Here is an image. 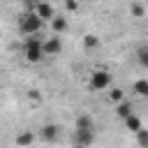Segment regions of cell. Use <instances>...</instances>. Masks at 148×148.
Segmentation results:
<instances>
[{
    "label": "cell",
    "instance_id": "obj_1",
    "mask_svg": "<svg viewBox=\"0 0 148 148\" xmlns=\"http://www.w3.org/2000/svg\"><path fill=\"white\" fill-rule=\"evenodd\" d=\"M42 28H44V21H42L35 12L23 14V16L18 18V32L25 35V37H37V35L42 32Z\"/></svg>",
    "mask_w": 148,
    "mask_h": 148
},
{
    "label": "cell",
    "instance_id": "obj_2",
    "mask_svg": "<svg viewBox=\"0 0 148 148\" xmlns=\"http://www.w3.org/2000/svg\"><path fill=\"white\" fill-rule=\"evenodd\" d=\"M23 56L28 62H39L42 58H46L44 53V39L37 35V37H28L25 44H23Z\"/></svg>",
    "mask_w": 148,
    "mask_h": 148
},
{
    "label": "cell",
    "instance_id": "obj_3",
    "mask_svg": "<svg viewBox=\"0 0 148 148\" xmlns=\"http://www.w3.org/2000/svg\"><path fill=\"white\" fill-rule=\"evenodd\" d=\"M111 83H113V74L109 69H95L88 79V88L92 92H102V90H111Z\"/></svg>",
    "mask_w": 148,
    "mask_h": 148
},
{
    "label": "cell",
    "instance_id": "obj_4",
    "mask_svg": "<svg viewBox=\"0 0 148 148\" xmlns=\"http://www.w3.org/2000/svg\"><path fill=\"white\" fill-rule=\"evenodd\" d=\"M74 130H79V132H95V118L90 113H79L74 118Z\"/></svg>",
    "mask_w": 148,
    "mask_h": 148
},
{
    "label": "cell",
    "instance_id": "obj_5",
    "mask_svg": "<svg viewBox=\"0 0 148 148\" xmlns=\"http://www.w3.org/2000/svg\"><path fill=\"white\" fill-rule=\"evenodd\" d=\"M60 51H62V39H60V35H53V37L44 39V53H46V56H58Z\"/></svg>",
    "mask_w": 148,
    "mask_h": 148
},
{
    "label": "cell",
    "instance_id": "obj_6",
    "mask_svg": "<svg viewBox=\"0 0 148 148\" xmlns=\"http://www.w3.org/2000/svg\"><path fill=\"white\" fill-rule=\"evenodd\" d=\"M39 136H42L46 143H56L58 136H60V127L53 125V123H49V125H44V127L39 130Z\"/></svg>",
    "mask_w": 148,
    "mask_h": 148
},
{
    "label": "cell",
    "instance_id": "obj_7",
    "mask_svg": "<svg viewBox=\"0 0 148 148\" xmlns=\"http://www.w3.org/2000/svg\"><path fill=\"white\" fill-rule=\"evenodd\" d=\"M35 14H37L42 21H53V18H56V9H53L49 2H42V0L35 5Z\"/></svg>",
    "mask_w": 148,
    "mask_h": 148
},
{
    "label": "cell",
    "instance_id": "obj_8",
    "mask_svg": "<svg viewBox=\"0 0 148 148\" xmlns=\"http://www.w3.org/2000/svg\"><path fill=\"white\" fill-rule=\"evenodd\" d=\"M92 141H95V132H79V130H74V134H72V143L92 146Z\"/></svg>",
    "mask_w": 148,
    "mask_h": 148
},
{
    "label": "cell",
    "instance_id": "obj_9",
    "mask_svg": "<svg viewBox=\"0 0 148 148\" xmlns=\"http://www.w3.org/2000/svg\"><path fill=\"white\" fill-rule=\"evenodd\" d=\"M116 113H118V118L127 120V118L134 113V106H132V102H130V99H123L120 104H116Z\"/></svg>",
    "mask_w": 148,
    "mask_h": 148
},
{
    "label": "cell",
    "instance_id": "obj_10",
    "mask_svg": "<svg viewBox=\"0 0 148 148\" xmlns=\"http://www.w3.org/2000/svg\"><path fill=\"white\" fill-rule=\"evenodd\" d=\"M132 92H136L139 97H148V79H136L132 83Z\"/></svg>",
    "mask_w": 148,
    "mask_h": 148
},
{
    "label": "cell",
    "instance_id": "obj_11",
    "mask_svg": "<svg viewBox=\"0 0 148 148\" xmlns=\"http://www.w3.org/2000/svg\"><path fill=\"white\" fill-rule=\"evenodd\" d=\"M125 125H127V130H130V132H134V134H136L139 130H143V123H141V118H139L136 113H132V116L125 120Z\"/></svg>",
    "mask_w": 148,
    "mask_h": 148
},
{
    "label": "cell",
    "instance_id": "obj_12",
    "mask_svg": "<svg viewBox=\"0 0 148 148\" xmlns=\"http://www.w3.org/2000/svg\"><path fill=\"white\" fill-rule=\"evenodd\" d=\"M51 28H53V35H62V32L67 30V18H62V16H56V18L51 21Z\"/></svg>",
    "mask_w": 148,
    "mask_h": 148
},
{
    "label": "cell",
    "instance_id": "obj_13",
    "mask_svg": "<svg viewBox=\"0 0 148 148\" xmlns=\"http://www.w3.org/2000/svg\"><path fill=\"white\" fill-rule=\"evenodd\" d=\"M32 141H35V134H32V132H21V134L16 136V146H18V148H28Z\"/></svg>",
    "mask_w": 148,
    "mask_h": 148
},
{
    "label": "cell",
    "instance_id": "obj_14",
    "mask_svg": "<svg viewBox=\"0 0 148 148\" xmlns=\"http://www.w3.org/2000/svg\"><path fill=\"white\" fill-rule=\"evenodd\" d=\"M134 136H136V146H139V148H148V130H146V127L139 130Z\"/></svg>",
    "mask_w": 148,
    "mask_h": 148
},
{
    "label": "cell",
    "instance_id": "obj_15",
    "mask_svg": "<svg viewBox=\"0 0 148 148\" xmlns=\"http://www.w3.org/2000/svg\"><path fill=\"white\" fill-rule=\"evenodd\" d=\"M136 60H139V65H141V67H146V69H148V46H141V49L136 51Z\"/></svg>",
    "mask_w": 148,
    "mask_h": 148
},
{
    "label": "cell",
    "instance_id": "obj_16",
    "mask_svg": "<svg viewBox=\"0 0 148 148\" xmlns=\"http://www.w3.org/2000/svg\"><path fill=\"white\" fill-rule=\"evenodd\" d=\"M83 46H86V49H97V46H99V39H97L95 35H86V37H83Z\"/></svg>",
    "mask_w": 148,
    "mask_h": 148
},
{
    "label": "cell",
    "instance_id": "obj_17",
    "mask_svg": "<svg viewBox=\"0 0 148 148\" xmlns=\"http://www.w3.org/2000/svg\"><path fill=\"white\" fill-rule=\"evenodd\" d=\"M109 102L120 104V102H123V90H120V88H111V92H109Z\"/></svg>",
    "mask_w": 148,
    "mask_h": 148
},
{
    "label": "cell",
    "instance_id": "obj_18",
    "mask_svg": "<svg viewBox=\"0 0 148 148\" xmlns=\"http://www.w3.org/2000/svg\"><path fill=\"white\" fill-rule=\"evenodd\" d=\"M130 12H132V16L141 18V16H143V5H141V2H132V5H130Z\"/></svg>",
    "mask_w": 148,
    "mask_h": 148
},
{
    "label": "cell",
    "instance_id": "obj_19",
    "mask_svg": "<svg viewBox=\"0 0 148 148\" xmlns=\"http://www.w3.org/2000/svg\"><path fill=\"white\" fill-rule=\"evenodd\" d=\"M76 7H79V2H76V0H67V9H69V12H72V9L76 12Z\"/></svg>",
    "mask_w": 148,
    "mask_h": 148
},
{
    "label": "cell",
    "instance_id": "obj_20",
    "mask_svg": "<svg viewBox=\"0 0 148 148\" xmlns=\"http://www.w3.org/2000/svg\"><path fill=\"white\" fill-rule=\"evenodd\" d=\"M72 148H88V146H79V143H72Z\"/></svg>",
    "mask_w": 148,
    "mask_h": 148
},
{
    "label": "cell",
    "instance_id": "obj_21",
    "mask_svg": "<svg viewBox=\"0 0 148 148\" xmlns=\"http://www.w3.org/2000/svg\"><path fill=\"white\" fill-rule=\"evenodd\" d=\"M21 2H28V5H30V2H35V5H37L39 0H21Z\"/></svg>",
    "mask_w": 148,
    "mask_h": 148
},
{
    "label": "cell",
    "instance_id": "obj_22",
    "mask_svg": "<svg viewBox=\"0 0 148 148\" xmlns=\"http://www.w3.org/2000/svg\"><path fill=\"white\" fill-rule=\"evenodd\" d=\"M146 2H148V0H146Z\"/></svg>",
    "mask_w": 148,
    "mask_h": 148
}]
</instances>
